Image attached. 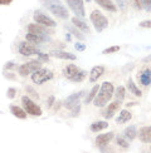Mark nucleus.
<instances>
[{
    "instance_id": "f3484780",
    "label": "nucleus",
    "mask_w": 151,
    "mask_h": 153,
    "mask_svg": "<svg viewBox=\"0 0 151 153\" xmlns=\"http://www.w3.org/2000/svg\"><path fill=\"white\" fill-rule=\"evenodd\" d=\"M138 138L142 143H151V126L142 127L138 131Z\"/></svg>"
},
{
    "instance_id": "4be33fe9",
    "label": "nucleus",
    "mask_w": 151,
    "mask_h": 153,
    "mask_svg": "<svg viewBox=\"0 0 151 153\" xmlns=\"http://www.w3.org/2000/svg\"><path fill=\"white\" fill-rule=\"evenodd\" d=\"M53 56L58 59H64V60H76L77 56L72 53H68V52H64V50H59V52H53L52 53Z\"/></svg>"
},
{
    "instance_id": "49530a36",
    "label": "nucleus",
    "mask_w": 151,
    "mask_h": 153,
    "mask_svg": "<svg viewBox=\"0 0 151 153\" xmlns=\"http://www.w3.org/2000/svg\"><path fill=\"white\" fill-rule=\"evenodd\" d=\"M66 40L67 42H71V33H69V31H68L67 35H66Z\"/></svg>"
},
{
    "instance_id": "f8f14e48",
    "label": "nucleus",
    "mask_w": 151,
    "mask_h": 153,
    "mask_svg": "<svg viewBox=\"0 0 151 153\" xmlns=\"http://www.w3.org/2000/svg\"><path fill=\"white\" fill-rule=\"evenodd\" d=\"M138 83L142 87H149L151 84V68H144L137 74Z\"/></svg>"
},
{
    "instance_id": "6ab92c4d",
    "label": "nucleus",
    "mask_w": 151,
    "mask_h": 153,
    "mask_svg": "<svg viewBox=\"0 0 151 153\" xmlns=\"http://www.w3.org/2000/svg\"><path fill=\"white\" fill-rule=\"evenodd\" d=\"M131 118H132L131 112H130V111H127V109H123V111L120 112L118 117L116 118V123H117V124H125V123L130 122Z\"/></svg>"
},
{
    "instance_id": "e433bc0d",
    "label": "nucleus",
    "mask_w": 151,
    "mask_h": 153,
    "mask_svg": "<svg viewBox=\"0 0 151 153\" xmlns=\"http://www.w3.org/2000/svg\"><path fill=\"white\" fill-rule=\"evenodd\" d=\"M142 5H144V9L146 11H151V0H141Z\"/></svg>"
},
{
    "instance_id": "9d476101",
    "label": "nucleus",
    "mask_w": 151,
    "mask_h": 153,
    "mask_svg": "<svg viewBox=\"0 0 151 153\" xmlns=\"http://www.w3.org/2000/svg\"><path fill=\"white\" fill-rule=\"evenodd\" d=\"M18 52L24 56H30L34 54H39L40 50H38L34 45H31V43L29 42H22L18 47Z\"/></svg>"
},
{
    "instance_id": "a19ab883",
    "label": "nucleus",
    "mask_w": 151,
    "mask_h": 153,
    "mask_svg": "<svg viewBox=\"0 0 151 153\" xmlns=\"http://www.w3.org/2000/svg\"><path fill=\"white\" fill-rule=\"evenodd\" d=\"M54 102H55V98L53 97V95H50V97L48 98V100H47V108H50V107H52V104L54 103Z\"/></svg>"
},
{
    "instance_id": "a18cd8bd",
    "label": "nucleus",
    "mask_w": 151,
    "mask_h": 153,
    "mask_svg": "<svg viewBox=\"0 0 151 153\" xmlns=\"http://www.w3.org/2000/svg\"><path fill=\"white\" fill-rule=\"evenodd\" d=\"M4 75L6 76V78H9V79H14V78H15V75H13V74H9V73H4Z\"/></svg>"
},
{
    "instance_id": "4468645a",
    "label": "nucleus",
    "mask_w": 151,
    "mask_h": 153,
    "mask_svg": "<svg viewBox=\"0 0 151 153\" xmlns=\"http://www.w3.org/2000/svg\"><path fill=\"white\" fill-rule=\"evenodd\" d=\"M113 138H115V133L112 132H107V133H102V134H99L96 137V144L98 147H106L107 144H108L111 141H113Z\"/></svg>"
},
{
    "instance_id": "c756f323",
    "label": "nucleus",
    "mask_w": 151,
    "mask_h": 153,
    "mask_svg": "<svg viewBox=\"0 0 151 153\" xmlns=\"http://www.w3.org/2000/svg\"><path fill=\"white\" fill-rule=\"evenodd\" d=\"M115 142H116V144L118 146V147H121V148H123V149H127V148L130 147L129 141H126V138H123V137H120V136L116 137Z\"/></svg>"
},
{
    "instance_id": "f03ea898",
    "label": "nucleus",
    "mask_w": 151,
    "mask_h": 153,
    "mask_svg": "<svg viewBox=\"0 0 151 153\" xmlns=\"http://www.w3.org/2000/svg\"><path fill=\"white\" fill-rule=\"evenodd\" d=\"M63 74H64V76L67 79H69L71 82H74V83H81L83 82L84 78H86V71H83V69L78 68L76 64H68L64 71H63Z\"/></svg>"
},
{
    "instance_id": "2eb2a0df",
    "label": "nucleus",
    "mask_w": 151,
    "mask_h": 153,
    "mask_svg": "<svg viewBox=\"0 0 151 153\" xmlns=\"http://www.w3.org/2000/svg\"><path fill=\"white\" fill-rule=\"evenodd\" d=\"M25 39L31 44H40V43L50 40L48 35H46V34H35V33H29V31H28V34L25 35Z\"/></svg>"
},
{
    "instance_id": "412c9836",
    "label": "nucleus",
    "mask_w": 151,
    "mask_h": 153,
    "mask_svg": "<svg viewBox=\"0 0 151 153\" xmlns=\"http://www.w3.org/2000/svg\"><path fill=\"white\" fill-rule=\"evenodd\" d=\"M10 112L11 114L14 117L19 118V119H25L27 118V112H25L24 108H20V107H18V105H10Z\"/></svg>"
},
{
    "instance_id": "4c0bfd02",
    "label": "nucleus",
    "mask_w": 151,
    "mask_h": 153,
    "mask_svg": "<svg viewBox=\"0 0 151 153\" xmlns=\"http://www.w3.org/2000/svg\"><path fill=\"white\" fill-rule=\"evenodd\" d=\"M74 48L76 50H78V52H83V50H86V45L83 43H81V42H77L74 44Z\"/></svg>"
},
{
    "instance_id": "cd10ccee",
    "label": "nucleus",
    "mask_w": 151,
    "mask_h": 153,
    "mask_svg": "<svg viewBox=\"0 0 151 153\" xmlns=\"http://www.w3.org/2000/svg\"><path fill=\"white\" fill-rule=\"evenodd\" d=\"M125 95H126V88L122 85H118L115 91V100L120 102V103L122 104L125 100Z\"/></svg>"
},
{
    "instance_id": "de8ad7c7",
    "label": "nucleus",
    "mask_w": 151,
    "mask_h": 153,
    "mask_svg": "<svg viewBox=\"0 0 151 153\" xmlns=\"http://www.w3.org/2000/svg\"><path fill=\"white\" fill-rule=\"evenodd\" d=\"M134 68V64H129L127 67H125V69H132Z\"/></svg>"
},
{
    "instance_id": "f704fd0d",
    "label": "nucleus",
    "mask_w": 151,
    "mask_h": 153,
    "mask_svg": "<svg viewBox=\"0 0 151 153\" xmlns=\"http://www.w3.org/2000/svg\"><path fill=\"white\" fill-rule=\"evenodd\" d=\"M16 67H18V65H16V63H15V62H8V63L5 64L4 69H5V71H14Z\"/></svg>"
},
{
    "instance_id": "7ed1b4c3",
    "label": "nucleus",
    "mask_w": 151,
    "mask_h": 153,
    "mask_svg": "<svg viewBox=\"0 0 151 153\" xmlns=\"http://www.w3.org/2000/svg\"><path fill=\"white\" fill-rule=\"evenodd\" d=\"M44 5L53 15L58 16L61 19H68L69 13L66 9V6L61 3V0H46Z\"/></svg>"
},
{
    "instance_id": "f257e3e1",
    "label": "nucleus",
    "mask_w": 151,
    "mask_h": 153,
    "mask_svg": "<svg viewBox=\"0 0 151 153\" xmlns=\"http://www.w3.org/2000/svg\"><path fill=\"white\" fill-rule=\"evenodd\" d=\"M113 94H115V87H113V84L111 82H103L101 84L97 97L93 100V104L97 108H103L111 100Z\"/></svg>"
},
{
    "instance_id": "ea45409f",
    "label": "nucleus",
    "mask_w": 151,
    "mask_h": 153,
    "mask_svg": "<svg viewBox=\"0 0 151 153\" xmlns=\"http://www.w3.org/2000/svg\"><path fill=\"white\" fill-rule=\"evenodd\" d=\"M140 27L141 28H151V19L150 20H142L140 23Z\"/></svg>"
},
{
    "instance_id": "9b49d317",
    "label": "nucleus",
    "mask_w": 151,
    "mask_h": 153,
    "mask_svg": "<svg viewBox=\"0 0 151 153\" xmlns=\"http://www.w3.org/2000/svg\"><path fill=\"white\" fill-rule=\"evenodd\" d=\"M84 94H86L84 91H81V92H77V93H73L71 95H68V97L66 98V100H64V107L67 108V109H73L76 105L79 104V100Z\"/></svg>"
},
{
    "instance_id": "20e7f679",
    "label": "nucleus",
    "mask_w": 151,
    "mask_h": 153,
    "mask_svg": "<svg viewBox=\"0 0 151 153\" xmlns=\"http://www.w3.org/2000/svg\"><path fill=\"white\" fill-rule=\"evenodd\" d=\"M90 19H91V23L93 24V27L97 33H102V31L108 27V20H107V18L99 10H93L90 15Z\"/></svg>"
},
{
    "instance_id": "6e6552de",
    "label": "nucleus",
    "mask_w": 151,
    "mask_h": 153,
    "mask_svg": "<svg viewBox=\"0 0 151 153\" xmlns=\"http://www.w3.org/2000/svg\"><path fill=\"white\" fill-rule=\"evenodd\" d=\"M33 19L34 22L40 24V25H44V27H48V28H53L57 25L55 20H53L52 18H50L49 15H47L46 13H43L40 10H35L34 14H33Z\"/></svg>"
},
{
    "instance_id": "473e14b6",
    "label": "nucleus",
    "mask_w": 151,
    "mask_h": 153,
    "mask_svg": "<svg viewBox=\"0 0 151 153\" xmlns=\"http://www.w3.org/2000/svg\"><path fill=\"white\" fill-rule=\"evenodd\" d=\"M131 3H132V6H134L136 10H141V9H144V5H142V1H141V0H131Z\"/></svg>"
},
{
    "instance_id": "0eeeda50",
    "label": "nucleus",
    "mask_w": 151,
    "mask_h": 153,
    "mask_svg": "<svg viewBox=\"0 0 151 153\" xmlns=\"http://www.w3.org/2000/svg\"><path fill=\"white\" fill-rule=\"evenodd\" d=\"M42 68V62L40 60H30V62H27L22 64L20 67L18 68V72H19V75L22 76H27L29 74H33L35 71Z\"/></svg>"
},
{
    "instance_id": "dca6fc26",
    "label": "nucleus",
    "mask_w": 151,
    "mask_h": 153,
    "mask_svg": "<svg viewBox=\"0 0 151 153\" xmlns=\"http://www.w3.org/2000/svg\"><path fill=\"white\" fill-rule=\"evenodd\" d=\"M120 105H121V103H120V102H117V100L112 102V103H110V104L107 105V107L105 108V109L102 111V116H103L106 119H110V118H112L113 116H115L116 111H118Z\"/></svg>"
},
{
    "instance_id": "5701e85b",
    "label": "nucleus",
    "mask_w": 151,
    "mask_h": 153,
    "mask_svg": "<svg viewBox=\"0 0 151 153\" xmlns=\"http://www.w3.org/2000/svg\"><path fill=\"white\" fill-rule=\"evenodd\" d=\"M137 134H138V132H137L136 126H129V127H126V129L123 131V136L126 139H129V141L135 139Z\"/></svg>"
},
{
    "instance_id": "ddd939ff",
    "label": "nucleus",
    "mask_w": 151,
    "mask_h": 153,
    "mask_svg": "<svg viewBox=\"0 0 151 153\" xmlns=\"http://www.w3.org/2000/svg\"><path fill=\"white\" fill-rule=\"evenodd\" d=\"M29 33H35V34H46L49 35L52 34V30H49L48 27H44V25H40L38 23H31L27 27Z\"/></svg>"
},
{
    "instance_id": "3c124183",
    "label": "nucleus",
    "mask_w": 151,
    "mask_h": 153,
    "mask_svg": "<svg viewBox=\"0 0 151 153\" xmlns=\"http://www.w3.org/2000/svg\"><path fill=\"white\" fill-rule=\"evenodd\" d=\"M86 1H91V0H86Z\"/></svg>"
},
{
    "instance_id": "72a5a7b5",
    "label": "nucleus",
    "mask_w": 151,
    "mask_h": 153,
    "mask_svg": "<svg viewBox=\"0 0 151 153\" xmlns=\"http://www.w3.org/2000/svg\"><path fill=\"white\" fill-rule=\"evenodd\" d=\"M15 95H16V89L15 88H8L6 97H8L9 99H13V98H15Z\"/></svg>"
},
{
    "instance_id": "37998d69",
    "label": "nucleus",
    "mask_w": 151,
    "mask_h": 153,
    "mask_svg": "<svg viewBox=\"0 0 151 153\" xmlns=\"http://www.w3.org/2000/svg\"><path fill=\"white\" fill-rule=\"evenodd\" d=\"M151 62V54L147 55V56H145V58L142 59V63H150Z\"/></svg>"
},
{
    "instance_id": "2f4dec72",
    "label": "nucleus",
    "mask_w": 151,
    "mask_h": 153,
    "mask_svg": "<svg viewBox=\"0 0 151 153\" xmlns=\"http://www.w3.org/2000/svg\"><path fill=\"white\" fill-rule=\"evenodd\" d=\"M121 49L120 45H113V47H110V48H106L105 50H102V54H112V53H117L118 50Z\"/></svg>"
},
{
    "instance_id": "39448f33",
    "label": "nucleus",
    "mask_w": 151,
    "mask_h": 153,
    "mask_svg": "<svg viewBox=\"0 0 151 153\" xmlns=\"http://www.w3.org/2000/svg\"><path fill=\"white\" fill-rule=\"evenodd\" d=\"M52 78H53V72L49 71L47 68H40L31 74V82H33L34 84H38V85L44 84V83H47Z\"/></svg>"
},
{
    "instance_id": "a211bd4d",
    "label": "nucleus",
    "mask_w": 151,
    "mask_h": 153,
    "mask_svg": "<svg viewBox=\"0 0 151 153\" xmlns=\"http://www.w3.org/2000/svg\"><path fill=\"white\" fill-rule=\"evenodd\" d=\"M105 73V67L103 65H96L91 69V73H90V82L94 83L96 80H98V78L101 75Z\"/></svg>"
},
{
    "instance_id": "c9c22d12",
    "label": "nucleus",
    "mask_w": 151,
    "mask_h": 153,
    "mask_svg": "<svg viewBox=\"0 0 151 153\" xmlns=\"http://www.w3.org/2000/svg\"><path fill=\"white\" fill-rule=\"evenodd\" d=\"M38 60H40L42 63H44V62H48L49 60V55L48 54H44V53H39L38 54Z\"/></svg>"
},
{
    "instance_id": "09e8293b",
    "label": "nucleus",
    "mask_w": 151,
    "mask_h": 153,
    "mask_svg": "<svg viewBox=\"0 0 151 153\" xmlns=\"http://www.w3.org/2000/svg\"><path fill=\"white\" fill-rule=\"evenodd\" d=\"M136 103H127V104H126V107H131V105H135Z\"/></svg>"
},
{
    "instance_id": "393cba45",
    "label": "nucleus",
    "mask_w": 151,
    "mask_h": 153,
    "mask_svg": "<svg viewBox=\"0 0 151 153\" xmlns=\"http://www.w3.org/2000/svg\"><path fill=\"white\" fill-rule=\"evenodd\" d=\"M101 8H103V9H106V10H108V11H111V13H115L116 11V5L113 4L111 0H94Z\"/></svg>"
},
{
    "instance_id": "79ce46f5",
    "label": "nucleus",
    "mask_w": 151,
    "mask_h": 153,
    "mask_svg": "<svg viewBox=\"0 0 151 153\" xmlns=\"http://www.w3.org/2000/svg\"><path fill=\"white\" fill-rule=\"evenodd\" d=\"M27 91H28V93H29V94H31V95H33V97L38 98V94L34 92V89L31 88V87H27Z\"/></svg>"
},
{
    "instance_id": "b1692460",
    "label": "nucleus",
    "mask_w": 151,
    "mask_h": 153,
    "mask_svg": "<svg viewBox=\"0 0 151 153\" xmlns=\"http://www.w3.org/2000/svg\"><path fill=\"white\" fill-rule=\"evenodd\" d=\"M127 91H130L131 94L136 95V97H138V98L142 97V92L137 88V85L135 84V82H134V79H132V78L127 79Z\"/></svg>"
},
{
    "instance_id": "7c9ffc66",
    "label": "nucleus",
    "mask_w": 151,
    "mask_h": 153,
    "mask_svg": "<svg viewBox=\"0 0 151 153\" xmlns=\"http://www.w3.org/2000/svg\"><path fill=\"white\" fill-rule=\"evenodd\" d=\"M129 1L130 0H116V4L121 11H126L129 8Z\"/></svg>"
},
{
    "instance_id": "8fccbe9b",
    "label": "nucleus",
    "mask_w": 151,
    "mask_h": 153,
    "mask_svg": "<svg viewBox=\"0 0 151 153\" xmlns=\"http://www.w3.org/2000/svg\"><path fill=\"white\" fill-rule=\"evenodd\" d=\"M141 153H151V151H142Z\"/></svg>"
},
{
    "instance_id": "1a4fd4ad",
    "label": "nucleus",
    "mask_w": 151,
    "mask_h": 153,
    "mask_svg": "<svg viewBox=\"0 0 151 153\" xmlns=\"http://www.w3.org/2000/svg\"><path fill=\"white\" fill-rule=\"evenodd\" d=\"M83 1L84 0H66V3L69 6V9H71L74 13V15L78 16V18H83L86 15Z\"/></svg>"
},
{
    "instance_id": "c03bdc74",
    "label": "nucleus",
    "mask_w": 151,
    "mask_h": 153,
    "mask_svg": "<svg viewBox=\"0 0 151 153\" xmlns=\"http://www.w3.org/2000/svg\"><path fill=\"white\" fill-rule=\"evenodd\" d=\"M13 0H0V4L1 5H9Z\"/></svg>"
},
{
    "instance_id": "c85d7f7f",
    "label": "nucleus",
    "mask_w": 151,
    "mask_h": 153,
    "mask_svg": "<svg viewBox=\"0 0 151 153\" xmlns=\"http://www.w3.org/2000/svg\"><path fill=\"white\" fill-rule=\"evenodd\" d=\"M66 29H67L72 35H74L76 38H77V39H79V40H83V39H84L83 34H82L81 31H79V29H78L77 27H74V25H69V24H68V25H66Z\"/></svg>"
},
{
    "instance_id": "bb28decb",
    "label": "nucleus",
    "mask_w": 151,
    "mask_h": 153,
    "mask_svg": "<svg viewBox=\"0 0 151 153\" xmlns=\"http://www.w3.org/2000/svg\"><path fill=\"white\" fill-rule=\"evenodd\" d=\"M107 127H108V122H106V120H96V122H93L91 124V131L93 133H96V132H99V131H103L106 129Z\"/></svg>"
},
{
    "instance_id": "aec40b11",
    "label": "nucleus",
    "mask_w": 151,
    "mask_h": 153,
    "mask_svg": "<svg viewBox=\"0 0 151 153\" xmlns=\"http://www.w3.org/2000/svg\"><path fill=\"white\" fill-rule=\"evenodd\" d=\"M72 24L74 25V27H77L81 31H84V33H90V27L86 24V22L84 20H82L81 18H78V16H74L73 19H72Z\"/></svg>"
},
{
    "instance_id": "423d86ee",
    "label": "nucleus",
    "mask_w": 151,
    "mask_h": 153,
    "mask_svg": "<svg viewBox=\"0 0 151 153\" xmlns=\"http://www.w3.org/2000/svg\"><path fill=\"white\" fill-rule=\"evenodd\" d=\"M22 104H23V108L25 109V112H27L28 114H30V116H34V117H40L42 116V108L38 105L35 102H33L29 97H27V95H24V97H22Z\"/></svg>"
},
{
    "instance_id": "a878e982",
    "label": "nucleus",
    "mask_w": 151,
    "mask_h": 153,
    "mask_svg": "<svg viewBox=\"0 0 151 153\" xmlns=\"http://www.w3.org/2000/svg\"><path fill=\"white\" fill-rule=\"evenodd\" d=\"M99 88H101V85H98V84H96L94 85L91 91H90V93L87 94V97L84 98V104H90L91 102H93L94 100V98L97 97V94H98V92H99Z\"/></svg>"
},
{
    "instance_id": "58836bf2",
    "label": "nucleus",
    "mask_w": 151,
    "mask_h": 153,
    "mask_svg": "<svg viewBox=\"0 0 151 153\" xmlns=\"http://www.w3.org/2000/svg\"><path fill=\"white\" fill-rule=\"evenodd\" d=\"M71 111H72V112H71V116H72V117H77L78 114H79V111H81L79 104H78V105H76L73 109H71Z\"/></svg>"
}]
</instances>
